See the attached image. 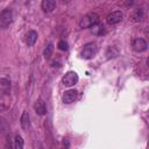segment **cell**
<instances>
[{
	"mask_svg": "<svg viewBox=\"0 0 149 149\" xmlns=\"http://www.w3.org/2000/svg\"><path fill=\"white\" fill-rule=\"evenodd\" d=\"M5 149H13V146H12V142H10V139H9V136H7V140H6V146H5Z\"/></svg>",
	"mask_w": 149,
	"mask_h": 149,
	"instance_id": "cell-17",
	"label": "cell"
},
{
	"mask_svg": "<svg viewBox=\"0 0 149 149\" xmlns=\"http://www.w3.org/2000/svg\"><path fill=\"white\" fill-rule=\"evenodd\" d=\"M52 51H54V44H52V43H49V44L45 47L44 51H43L44 58H45V59H49V58L51 57V55H52Z\"/></svg>",
	"mask_w": 149,
	"mask_h": 149,
	"instance_id": "cell-14",
	"label": "cell"
},
{
	"mask_svg": "<svg viewBox=\"0 0 149 149\" xmlns=\"http://www.w3.org/2000/svg\"><path fill=\"white\" fill-rule=\"evenodd\" d=\"M98 52V45L97 43L94 42H88L84 45V48L81 49V52H80V56L84 58V59H91L93 58Z\"/></svg>",
	"mask_w": 149,
	"mask_h": 149,
	"instance_id": "cell-2",
	"label": "cell"
},
{
	"mask_svg": "<svg viewBox=\"0 0 149 149\" xmlns=\"http://www.w3.org/2000/svg\"><path fill=\"white\" fill-rule=\"evenodd\" d=\"M41 7H42L43 12L51 13L56 7V1H54V0H43L42 3H41Z\"/></svg>",
	"mask_w": 149,
	"mask_h": 149,
	"instance_id": "cell-11",
	"label": "cell"
},
{
	"mask_svg": "<svg viewBox=\"0 0 149 149\" xmlns=\"http://www.w3.org/2000/svg\"><path fill=\"white\" fill-rule=\"evenodd\" d=\"M98 22H99V16H98V14H97V13H88V14L84 15V16L80 19L78 26H79L80 29H85V28H90V27L95 26Z\"/></svg>",
	"mask_w": 149,
	"mask_h": 149,
	"instance_id": "cell-1",
	"label": "cell"
},
{
	"mask_svg": "<svg viewBox=\"0 0 149 149\" xmlns=\"http://www.w3.org/2000/svg\"><path fill=\"white\" fill-rule=\"evenodd\" d=\"M13 22V12L9 8L3 9L0 13V28L1 29H6L7 27H9Z\"/></svg>",
	"mask_w": 149,
	"mask_h": 149,
	"instance_id": "cell-3",
	"label": "cell"
},
{
	"mask_svg": "<svg viewBox=\"0 0 149 149\" xmlns=\"http://www.w3.org/2000/svg\"><path fill=\"white\" fill-rule=\"evenodd\" d=\"M0 83H1L2 87H5L6 90L10 86V81H9V80H7V79H0Z\"/></svg>",
	"mask_w": 149,
	"mask_h": 149,
	"instance_id": "cell-16",
	"label": "cell"
},
{
	"mask_svg": "<svg viewBox=\"0 0 149 149\" xmlns=\"http://www.w3.org/2000/svg\"><path fill=\"white\" fill-rule=\"evenodd\" d=\"M122 19H123V14H122V12H120V10H115V12H112L111 14L107 15L106 21H107L108 24H116V23L121 22Z\"/></svg>",
	"mask_w": 149,
	"mask_h": 149,
	"instance_id": "cell-6",
	"label": "cell"
},
{
	"mask_svg": "<svg viewBox=\"0 0 149 149\" xmlns=\"http://www.w3.org/2000/svg\"><path fill=\"white\" fill-rule=\"evenodd\" d=\"M37 40V33L35 30H29L27 34H26V43L28 47H31L35 44Z\"/></svg>",
	"mask_w": 149,
	"mask_h": 149,
	"instance_id": "cell-12",
	"label": "cell"
},
{
	"mask_svg": "<svg viewBox=\"0 0 149 149\" xmlns=\"http://www.w3.org/2000/svg\"><path fill=\"white\" fill-rule=\"evenodd\" d=\"M143 17H144V9L143 8H135L132 12V15H130L132 21L140 22L141 20H143Z\"/></svg>",
	"mask_w": 149,
	"mask_h": 149,
	"instance_id": "cell-9",
	"label": "cell"
},
{
	"mask_svg": "<svg viewBox=\"0 0 149 149\" xmlns=\"http://www.w3.org/2000/svg\"><path fill=\"white\" fill-rule=\"evenodd\" d=\"M38 149H43V148H42V146H41V144H40V147H38Z\"/></svg>",
	"mask_w": 149,
	"mask_h": 149,
	"instance_id": "cell-18",
	"label": "cell"
},
{
	"mask_svg": "<svg viewBox=\"0 0 149 149\" xmlns=\"http://www.w3.org/2000/svg\"><path fill=\"white\" fill-rule=\"evenodd\" d=\"M132 48H133V50L136 51V52H143V51L147 50L148 43L146 42L144 38L137 37V38H135V40L132 42Z\"/></svg>",
	"mask_w": 149,
	"mask_h": 149,
	"instance_id": "cell-5",
	"label": "cell"
},
{
	"mask_svg": "<svg viewBox=\"0 0 149 149\" xmlns=\"http://www.w3.org/2000/svg\"><path fill=\"white\" fill-rule=\"evenodd\" d=\"M24 148V141L21 135L16 134L14 137V149H23Z\"/></svg>",
	"mask_w": 149,
	"mask_h": 149,
	"instance_id": "cell-13",
	"label": "cell"
},
{
	"mask_svg": "<svg viewBox=\"0 0 149 149\" xmlns=\"http://www.w3.org/2000/svg\"><path fill=\"white\" fill-rule=\"evenodd\" d=\"M34 108H35V112L38 115H44L47 113V106H45V102L42 99L36 100V102L34 105Z\"/></svg>",
	"mask_w": 149,
	"mask_h": 149,
	"instance_id": "cell-10",
	"label": "cell"
},
{
	"mask_svg": "<svg viewBox=\"0 0 149 149\" xmlns=\"http://www.w3.org/2000/svg\"><path fill=\"white\" fill-rule=\"evenodd\" d=\"M77 81H78V74L74 71L66 72L62 78V83L65 86H73L74 84H77Z\"/></svg>",
	"mask_w": 149,
	"mask_h": 149,
	"instance_id": "cell-4",
	"label": "cell"
},
{
	"mask_svg": "<svg viewBox=\"0 0 149 149\" xmlns=\"http://www.w3.org/2000/svg\"><path fill=\"white\" fill-rule=\"evenodd\" d=\"M62 99L65 104H72L78 99V91L77 90H68L64 92Z\"/></svg>",
	"mask_w": 149,
	"mask_h": 149,
	"instance_id": "cell-7",
	"label": "cell"
},
{
	"mask_svg": "<svg viewBox=\"0 0 149 149\" xmlns=\"http://www.w3.org/2000/svg\"><path fill=\"white\" fill-rule=\"evenodd\" d=\"M58 48L61 50H68V43L65 41H59L58 42Z\"/></svg>",
	"mask_w": 149,
	"mask_h": 149,
	"instance_id": "cell-15",
	"label": "cell"
},
{
	"mask_svg": "<svg viewBox=\"0 0 149 149\" xmlns=\"http://www.w3.org/2000/svg\"><path fill=\"white\" fill-rule=\"evenodd\" d=\"M20 125H21V128L23 130H28V128L30 127V118H29V114L27 111H23V113L21 114Z\"/></svg>",
	"mask_w": 149,
	"mask_h": 149,
	"instance_id": "cell-8",
	"label": "cell"
}]
</instances>
